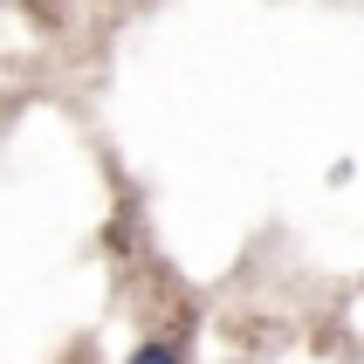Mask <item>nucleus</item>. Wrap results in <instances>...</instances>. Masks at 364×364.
I'll return each instance as SVG.
<instances>
[{"instance_id":"f257e3e1","label":"nucleus","mask_w":364,"mask_h":364,"mask_svg":"<svg viewBox=\"0 0 364 364\" xmlns=\"http://www.w3.org/2000/svg\"><path fill=\"white\" fill-rule=\"evenodd\" d=\"M124 364H186V344L179 337H151V344H138Z\"/></svg>"}]
</instances>
